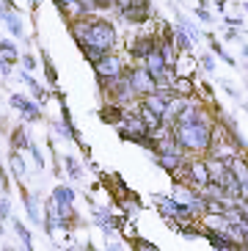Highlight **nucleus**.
Wrapping results in <instances>:
<instances>
[{
	"label": "nucleus",
	"mask_w": 248,
	"mask_h": 251,
	"mask_svg": "<svg viewBox=\"0 0 248 251\" xmlns=\"http://www.w3.org/2000/svg\"><path fill=\"white\" fill-rule=\"evenodd\" d=\"M174 141L185 152H193V155H207L212 147V119L207 116V111L201 108L196 122H188V125H174Z\"/></svg>",
	"instance_id": "1"
},
{
	"label": "nucleus",
	"mask_w": 248,
	"mask_h": 251,
	"mask_svg": "<svg viewBox=\"0 0 248 251\" xmlns=\"http://www.w3.org/2000/svg\"><path fill=\"white\" fill-rule=\"evenodd\" d=\"M83 45H91V47H97V50H102V52H113L116 50V28H113L108 20L91 17L86 36L77 42V47H83Z\"/></svg>",
	"instance_id": "2"
},
{
	"label": "nucleus",
	"mask_w": 248,
	"mask_h": 251,
	"mask_svg": "<svg viewBox=\"0 0 248 251\" xmlns=\"http://www.w3.org/2000/svg\"><path fill=\"white\" fill-rule=\"evenodd\" d=\"M124 72H127V77H130L132 89H135V94H138V97L152 94V91L157 89V77H154V75L144 67V64H138V67H130V69H124Z\"/></svg>",
	"instance_id": "3"
},
{
	"label": "nucleus",
	"mask_w": 248,
	"mask_h": 251,
	"mask_svg": "<svg viewBox=\"0 0 248 251\" xmlns=\"http://www.w3.org/2000/svg\"><path fill=\"white\" fill-rule=\"evenodd\" d=\"M124 69H127V67L122 64V58H119L116 52H108V55H102V58L94 64L97 80H110V77H119Z\"/></svg>",
	"instance_id": "4"
},
{
	"label": "nucleus",
	"mask_w": 248,
	"mask_h": 251,
	"mask_svg": "<svg viewBox=\"0 0 248 251\" xmlns=\"http://www.w3.org/2000/svg\"><path fill=\"white\" fill-rule=\"evenodd\" d=\"M141 64H144V67L149 69V72H152L154 77H157V80H166L168 69H171V64L166 61V55H163V50H160V47H154V50L149 52V55H146V58L141 61Z\"/></svg>",
	"instance_id": "5"
},
{
	"label": "nucleus",
	"mask_w": 248,
	"mask_h": 251,
	"mask_svg": "<svg viewBox=\"0 0 248 251\" xmlns=\"http://www.w3.org/2000/svg\"><path fill=\"white\" fill-rule=\"evenodd\" d=\"M154 47H157V36H138V39H132V45H127V50H130V55L141 64Z\"/></svg>",
	"instance_id": "6"
},
{
	"label": "nucleus",
	"mask_w": 248,
	"mask_h": 251,
	"mask_svg": "<svg viewBox=\"0 0 248 251\" xmlns=\"http://www.w3.org/2000/svg\"><path fill=\"white\" fill-rule=\"evenodd\" d=\"M0 20L6 23V28H8V33H11V36H17V39L22 36V23H20V17H17L14 8L3 6V8H0Z\"/></svg>",
	"instance_id": "7"
},
{
	"label": "nucleus",
	"mask_w": 248,
	"mask_h": 251,
	"mask_svg": "<svg viewBox=\"0 0 248 251\" xmlns=\"http://www.w3.org/2000/svg\"><path fill=\"white\" fill-rule=\"evenodd\" d=\"M138 102H141V105H146L149 111H154L157 116H166V105H168V100H166V97H160L157 91H152V94H144V97L138 100Z\"/></svg>",
	"instance_id": "8"
},
{
	"label": "nucleus",
	"mask_w": 248,
	"mask_h": 251,
	"mask_svg": "<svg viewBox=\"0 0 248 251\" xmlns=\"http://www.w3.org/2000/svg\"><path fill=\"white\" fill-rule=\"evenodd\" d=\"M229 169H232V174L237 179H240V185H248V160L243 155H234L232 160H229Z\"/></svg>",
	"instance_id": "9"
},
{
	"label": "nucleus",
	"mask_w": 248,
	"mask_h": 251,
	"mask_svg": "<svg viewBox=\"0 0 248 251\" xmlns=\"http://www.w3.org/2000/svg\"><path fill=\"white\" fill-rule=\"evenodd\" d=\"M124 111L127 108H122V105H116V102H110V105H105L102 111H99V119L102 122H108V125H119L124 119Z\"/></svg>",
	"instance_id": "10"
},
{
	"label": "nucleus",
	"mask_w": 248,
	"mask_h": 251,
	"mask_svg": "<svg viewBox=\"0 0 248 251\" xmlns=\"http://www.w3.org/2000/svg\"><path fill=\"white\" fill-rule=\"evenodd\" d=\"M198 113H201V105H193V102L188 100V102H185V108L179 111V116H176L174 125H188V122H196Z\"/></svg>",
	"instance_id": "11"
},
{
	"label": "nucleus",
	"mask_w": 248,
	"mask_h": 251,
	"mask_svg": "<svg viewBox=\"0 0 248 251\" xmlns=\"http://www.w3.org/2000/svg\"><path fill=\"white\" fill-rule=\"evenodd\" d=\"M22 201H25V210H28L30 221H33V224H44L42 213H39V204H36V196H33V193H25V196H22Z\"/></svg>",
	"instance_id": "12"
},
{
	"label": "nucleus",
	"mask_w": 248,
	"mask_h": 251,
	"mask_svg": "<svg viewBox=\"0 0 248 251\" xmlns=\"http://www.w3.org/2000/svg\"><path fill=\"white\" fill-rule=\"evenodd\" d=\"M174 45H176V50H179V52H190V47H193V39L188 36V30H185L182 25L174 30Z\"/></svg>",
	"instance_id": "13"
},
{
	"label": "nucleus",
	"mask_w": 248,
	"mask_h": 251,
	"mask_svg": "<svg viewBox=\"0 0 248 251\" xmlns=\"http://www.w3.org/2000/svg\"><path fill=\"white\" fill-rule=\"evenodd\" d=\"M52 199H55V204H74V191L69 185H58L52 191Z\"/></svg>",
	"instance_id": "14"
},
{
	"label": "nucleus",
	"mask_w": 248,
	"mask_h": 251,
	"mask_svg": "<svg viewBox=\"0 0 248 251\" xmlns=\"http://www.w3.org/2000/svg\"><path fill=\"white\" fill-rule=\"evenodd\" d=\"M20 113L25 122H39L42 119V111H39V105L36 102H30V100H25V102L20 105Z\"/></svg>",
	"instance_id": "15"
},
{
	"label": "nucleus",
	"mask_w": 248,
	"mask_h": 251,
	"mask_svg": "<svg viewBox=\"0 0 248 251\" xmlns=\"http://www.w3.org/2000/svg\"><path fill=\"white\" fill-rule=\"evenodd\" d=\"M30 147V138L25 133V127H14L11 130V149H28Z\"/></svg>",
	"instance_id": "16"
},
{
	"label": "nucleus",
	"mask_w": 248,
	"mask_h": 251,
	"mask_svg": "<svg viewBox=\"0 0 248 251\" xmlns=\"http://www.w3.org/2000/svg\"><path fill=\"white\" fill-rule=\"evenodd\" d=\"M174 91L179 97H193V83H190V77H185V75H176V80H174Z\"/></svg>",
	"instance_id": "17"
},
{
	"label": "nucleus",
	"mask_w": 248,
	"mask_h": 251,
	"mask_svg": "<svg viewBox=\"0 0 248 251\" xmlns=\"http://www.w3.org/2000/svg\"><path fill=\"white\" fill-rule=\"evenodd\" d=\"M8 166H11V171H14L17 179L25 177V163H22V157H20V149H11V155H8Z\"/></svg>",
	"instance_id": "18"
},
{
	"label": "nucleus",
	"mask_w": 248,
	"mask_h": 251,
	"mask_svg": "<svg viewBox=\"0 0 248 251\" xmlns=\"http://www.w3.org/2000/svg\"><path fill=\"white\" fill-rule=\"evenodd\" d=\"M20 77H22V83H28V89L33 91V97H36V100H42V102L47 100V91H44L42 86H39V83L33 80V77H30V75H28V69H25V72H20Z\"/></svg>",
	"instance_id": "19"
},
{
	"label": "nucleus",
	"mask_w": 248,
	"mask_h": 251,
	"mask_svg": "<svg viewBox=\"0 0 248 251\" xmlns=\"http://www.w3.org/2000/svg\"><path fill=\"white\" fill-rule=\"evenodd\" d=\"M64 163H66V174H69V179H80V177H83L80 163L74 160L72 155H66V157H64Z\"/></svg>",
	"instance_id": "20"
},
{
	"label": "nucleus",
	"mask_w": 248,
	"mask_h": 251,
	"mask_svg": "<svg viewBox=\"0 0 248 251\" xmlns=\"http://www.w3.org/2000/svg\"><path fill=\"white\" fill-rule=\"evenodd\" d=\"M14 232L20 235V240H22V246H25V249H33V237H30V232L25 229V224L14 221Z\"/></svg>",
	"instance_id": "21"
},
{
	"label": "nucleus",
	"mask_w": 248,
	"mask_h": 251,
	"mask_svg": "<svg viewBox=\"0 0 248 251\" xmlns=\"http://www.w3.org/2000/svg\"><path fill=\"white\" fill-rule=\"evenodd\" d=\"M210 47H212V52H215V55H221V58L226 61L229 67H234V58L229 55V52H223V47H221V42H218V39H212V36H210Z\"/></svg>",
	"instance_id": "22"
},
{
	"label": "nucleus",
	"mask_w": 248,
	"mask_h": 251,
	"mask_svg": "<svg viewBox=\"0 0 248 251\" xmlns=\"http://www.w3.org/2000/svg\"><path fill=\"white\" fill-rule=\"evenodd\" d=\"M176 20H179V25H182V28H185V30H188V36H190V39H193V45H196V42H198V30H196V25L190 23V20H185V17H182V14L176 17Z\"/></svg>",
	"instance_id": "23"
},
{
	"label": "nucleus",
	"mask_w": 248,
	"mask_h": 251,
	"mask_svg": "<svg viewBox=\"0 0 248 251\" xmlns=\"http://www.w3.org/2000/svg\"><path fill=\"white\" fill-rule=\"evenodd\" d=\"M20 61H22V67L28 69V72H30V69H36V58H33L30 52H22V55H20Z\"/></svg>",
	"instance_id": "24"
},
{
	"label": "nucleus",
	"mask_w": 248,
	"mask_h": 251,
	"mask_svg": "<svg viewBox=\"0 0 248 251\" xmlns=\"http://www.w3.org/2000/svg\"><path fill=\"white\" fill-rule=\"evenodd\" d=\"M8 215H11V207H8V199H6V196H0V221H6Z\"/></svg>",
	"instance_id": "25"
},
{
	"label": "nucleus",
	"mask_w": 248,
	"mask_h": 251,
	"mask_svg": "<svg viewBox=\"0 0 248 251\" xmlns=\"http://www.w3.org/2000/svg\"><path fill=\"white\" fill-rule=\"evenodd\" d=\"M44 69H47V80H50V83H55V69H52L50 55H47V52H44Z\"/></svg>",
	"instance_id": "26"
},
{
	"label": "nucleus",
	"mask_w": 248,
	"mask_h": 251,
	"mask_svg": "<svg viewBox=\"0 0 248 251\" xmlns=\"http://www.w3.org/2000/svg\"><path fill=\"white\" fill-rule=\"evenodd\" d=\"M201 69H204V72H215V58H212V55H204V58H201Z\"/></svg>",
	"instance_id": "27"
},
{
	"label": "nucleus",
	"mask_w": 248,
	"mask_h": 251,
	"mask_svg": "<svg viewBox=\"0 0 248 251\" xmlns=\"http://www.w3.org/2000/svg\"><path fill=\"white\" fill-rule=\"evenodd\" d=\"M30 155H33V160H36V166H39V169H42V166H44V160H42V152H39V147H36V144H33V141H30Z\"/></svg>",
	"instance_id": "28"
},
{
	"label": "nucleus",
	"mask_w": 248,
	"mask_h": 251,
	"mask_svg": "<svg viewBox=\"0 0 248 251\" xmlns=\"http://www.w3.org/2000/svg\"><path fill=\"white\" fill-rule=\"evenodd\" d=\"M196 17H198V20H201V23H207V25L212 23V14H210V11H207L204 6H201V8H196Z\"/></svg>",
	"instance_id": "29"
},
{
	"label": "nucleus",
	"mask_w": 248,
	"mask_h": 251,
	"mask_svg": "<svg viewBox=\"0 0 248 251\" xmlns=\"http://www.w3.org/2000/svg\"><path fill=\"white\" fill-rule=\"evenodd\" d=\"M132 3H135V0H113V8H116L119 14H122L124 8H130V6H132Z\"/></svg>",
	"instance_id": "30"
},
{
	"label": "nucleus",
	"mask_w": 248,
	"mask_h": 251,
	"mask_svg": "<svg viewBox=\"0 0 248 251\" xmlns=\"http://www.w3.org/2000/svg\"><path fill=\"white\" fill-rule=\"evenodd\" d=\"M97 6V11H105V8H113V0H91Z\"/></svg>",
	"instance_id": "31"
},
{
	"label": "nucleus",
	"mask_w": 248,
	"mask_h": 251,
	"mask_svg": "<svg viewBox=\"0 0 248 251\" xmlns=\"http://www.w3.org/2000/svg\"><path fill=\"white\" fill-rule=\"evenodd\" d=\"M8 102H11V108H17V111H20V105L25 102V97H22V94H11V100H8Z\"/></svg>",
	"instance_id": "32"
},
{
	"label": "nucleus",
	"mask_w": 248,
	"mask_h": 251,
	"mask_svg": "<svg viewBox=\"0 0 248 251\" xmlns=\"http://www.w3.org/2000/svg\"><path fill=\"white\" fill-rule=\"evenodd\" d=\"M69 3H74V0H55V6H58V8H64V6H69Z\"/></svg>",
	"instance_id": "33"
},
{
	"label": "nucleus",
	"mask_w": 248,
	"mask_h": 251,
	"mask_svg": "<svg viewBox=\"0 0 248 251\" xmlns=\"http://www.w3.org/2000/svg\"><path fill=\"white\" fill-rule=\"evenodd\" d=\"M243 55H246V58H248V45H243Z\"/></svg>",
	"instance_id": "34"
},
{
	"label": "nucleus",
	"mask_w": 248,
	"mask_h": 251,
	"mask_svg": "<svg viewBox=\"0 0 248 251\" xmlns=\"http://www.w3.org/2000/svg\"><path fill=\"white\" fill-rule=\"evenodd\" d=\"M243 8H246V11H248V3H243Z\"/></svg>",
	"instance_id": "35"
},
{
	"label": "nucleus",
	"mask_w": 248,
	"mask_h": 251,
	"mask_svg": "<svg viewBox=\"0 0 248 251\" xmlns=\"http://www.w3.org/2000/svg\"><path fill=\"white\" fill-rule=\"evenodd\" d=\"M0 237H3V226H0Z\"/></svg>",
	"instance_id": "36"
},
{
	"label": "nucleus",
	"mask_w": 248,
	"mask_h": 251,
	"mask_svg": "<svg viewBox=\"0 0 248 251\" xmlns=\"http://www.w3.org/2000/svg\"><path fill=\"white\" fill-rule=\"evenodd\" d=\"M0 8H3V6H0Z\"/></svg>",
	"instance_id": "37"
}]
</instances>
